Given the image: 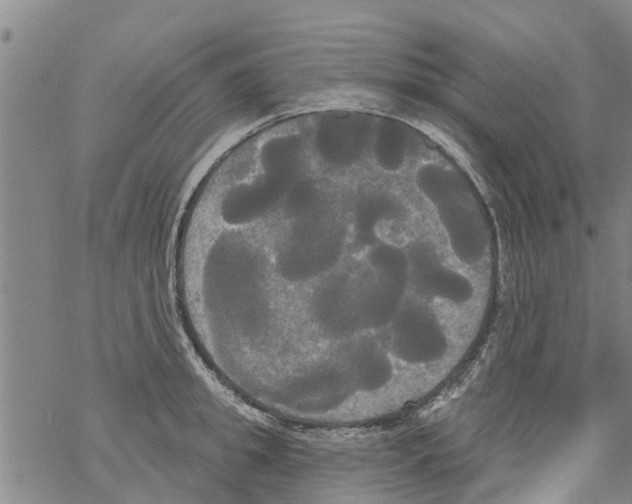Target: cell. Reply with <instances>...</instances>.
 Instances as JSON below:
<instances>
[{"label": "cell", "mask_w": 632, "mask_h": 504, "mask_svg": "<svg viewBox=\"0 0 632 504\" xmlns=\"http://www.w3.org/2000/svg\"><path fill=\"white\" fill-rule=\"evenodd\" d=\"M407 258L409 279L422 294L453 303H464L472 297L470 281L447 267L431 245L424 242L413 244Z\"/></svg>", "instance_id": "5b68a950"}, {"label": "cell", "mask_w": 632, "mask_h": 504, "mask_svg": "<svg viewBox=\"0 0 632 504\" xmlns=\"http://www.w3.org/2000/svg\"><path fill=\"white\" fill-rule=\"evenodd\" d=\"M311 317L331 338H344L362 330L359 280L347 272L321 278L310 298Z\"/></svg>", "instance_id": "277c9868"}, {"label": "cell", "mask_w": 632, "mask_h": 504, "mask_svg": "<svg viewBox=\"0 0 632 504\" xmlns=\"http://www.w3.org/2000/svg\"><path fill=\"white\" fill-rule=\"evenodd\" d=\"M345 373L350 385L364 391H374L390 381L392 364L383 348L365 339L350 351Z\"/></svg>", "instance_id": "52a82bcc"}, {"label": "cell", "mask_w": 632, "mask_h": 504, "mask_svg": "<svg viewBox=\"0 0 632 504\" xmlns=\"http://www.w3.org/2000/svg\"><path fill=\"white\" fill-rule=\"evenodd\" d=\"M440 219L454 255L465 264H475L487 252L488 239L480 220L465 207L445 204Z\"/></svg>", "instance_id": "8992f818"}, {"label": "cell", "mask_w": 632, "mask_h": 504, "mask_svg": "<svg viewBox=\"0 0 632 504\" xmlns=\"http://www.w3.org/2000/svg\"><path fill=\"white\" fill-rule=\"evenodd\" d=\"M322 204L290 217L292 224L277 244L274 267L287 282L321 279L343 257L347 234L340 223L324 214Z\"/></svg>", "instance_id": "6da1fadb"}, {"label": "cell", "mask_w": 632, "mask_h": 504, "mask_svg": "<svg viewBox=\"0 0 632 504\" xmlns=\"http://www.w3.org/2000/svg\"><path fill=\"white\" fill-rule=\"evenodd\" d=\"M359 279L362 329L388 326L399 310L409 280L407 253L388 242H375Z\"/></svg>", "instance_id": "7a4b0ae2"}, {"label": "cell", "mask_w": 632, "mask_h": 504, "mask_svg": "<svg viewBox=\"0 0 632 504\" xmlns=\"http://www.w3.org/2000/svg\"><path fill=\"white\" fill-rule=\"evenodd\" d=\"M389 325L390 351L404 362L431 363L447 351L443 327L436 315L420 303H402Z\"/></svg>", "instance_id": "3957f363"}]
</instances>
